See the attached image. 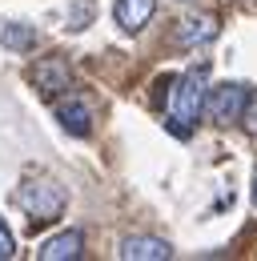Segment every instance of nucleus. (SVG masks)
<instances>
[{
    "instance_id": "1",
    "label": "nucleus",
    "mask_w": 257,
    "mask_h": 261,
    "mask_svg": "<svg viewBox=\"0 0 257 261\" xmlns=\"http://www.w3.org/2000/svg\"><path fill=\"white\" fill-rule=\"evenodd\" d=\"M205 97H209V89H205V68H193L185 72L177 85H173V97H169V133H177V137H189V129L197 125V117L205 113Z\"/></svg>"
},
{
    "instance_id": "2",
    "label": "nucleus",
    "mask_w": 257,
    "mask_h": 261,
    "mask_svg": "<svg viewBox=\"0 0 257 261\" xmlns=\"http://www.w3.org/2000/svg\"><path fill=\"white\" fill-rule=\"evenodd\" d=\"M16 205L32 217V225H44V221H57L64 213V189L57 181L40 177V181H24L16 189Z\"/></svg>"
},
{
    "instance_id": "3",
    "label": "nucleus",
    "mask_w": 257,
    "mask_h": 261,
    "mask_svg": "<svg viewBox=\"0 0 257 261\" xmlns=\"http://www.w3.org/2000/svg\"><path fill=\"white\" fill-rule=\"evenodd\" d=\"M205 109L213 113V121L233 125V121H241V117H245V109H249V89H245V85L225 81V85H217V89H209Z\"/></svg>"
},
{
    "instance_id": "4",
    "label": "nucleus",
    "mask_w": 257,
    "mask_h": 261,
    "mask_svg": "<svg viewBox=\"0 0 257 261\" xmlns=\"http://www.w3.org/2000/svg\"><path fill=\"white\" fill-rule=\"evenodd\" d=\"M32 85L44 97H57V93H64L72 85V68H68L64 57H44V61H36V68H32Z\"/></svg>"
},
{
    "instance_id": "5",
    "label": "nucleus",
    "mask_w": 257,
    "mask_h": 261,
    "mask_svg": "<svg viewBox=\"0 0 257 261\" xmlns=\"http://www.w3.org/2000/svg\"><path fill=\"white\" fill-rule=\"evenodd\" d=\"M117 257H125V261H169L173 257V245L161 241V237H125L121 249H117Z\"/></svg>"
},
{
    "instance_id": "6",
    "label": "nucleus",
    "mask_w": 257,
    "mask_h": 261,
    "mask_svg": "<svg viewBox=\"0 0 257 261\" xmlns=\"http://www.w3.org/2000/svg\"><path fill=\"white\" fill-rule=\"evenodd\" d=\"M153 12H157V0H117V4H113V20H117L128 36L141 33V29L153 20Z\"/></svg>"
},
{
    "instance_id": "7",
    "label": "nucleus",
    "mask_w": 257,
    "mask_h": 261,
    "mask_svg": "<svg viewBox=\"0 0 257 261\" xmlns=\"http://www.w3.org/2000/svg\"><path fill=\"white\" fill-rule=\"evenodd\" d=\"M81 249H85V233L81 229H64V233L48 237L36 249V257L40 261H72V257H81Z\"/></svg>"
},
{
    "instance_id": "8",
    "label": "nucleus",
    "mask_w": 257,
    "mask_h": 261,
    "mask_svg": "<svg viewBox=\"0 0 257 261\" xmlns=\"http://www.w3.org/2000/svg\"><path fill=\"white\" fill-rule=\"evenodd\" d=\"M57 121H61V129L72 133V137H89V133H93V113H89L85 100H64L61 109H57Z\"/></svg>"
},
{
    "instance_id": "9",
    "label": "nucleus",
    "mask_w": 257,
    "mask_h": 261,
    "mask_svg": "<svg viewBox=\"0 0 257 261\" xmlns=\"http://www.w3.org/2000/svg\"><path fill=\"white\" fill-rule=\"evenodd\" d=\"M213 36H217V24H213L209 16H189V20H181V29H177L181 48H197V44H205V40H213Z\"/></svg>"
},
{
    "instance_id": "10",
    "label": "nucleus",
    "mask_w": 257,
    "mask_h": 261,
    "mask_svg": "<svg viewBox=\"0 0 257 261\" xmlns=\"http://www.w3.org/2000/svg\"><path fill=\"white\" fill-rule=\"evenodd\" d=\"M0 44L8 53H29V48H36V29L32 24H4L0 29Z\"/></svg>"
},
{
    "instance_id": "11",
    "label": "nucleus",
    "mask_w": 257,
    "mask_h": 261,
    "mask_svg": "<svg viewBox=\"0 0 257 261\" xmlns=\"http://www.w3.org/2000/svg\"><path fill=\"white\" fill-rule=\"evenodd\" d=\"M89 20H93V4H76V8H72V16H68V29H72V33H81Z\"/></svg>"
},
{
    "instance_id": "12",
    "label": "nucleus",
    "mask_w": 257,
    "mask_h": 261,
    "mask_svg": "<svg viewBox=\"0 0 257 261\" xmlns=\"http://www.w3.org/2000/svg\"><path fill=\"white\" fill-rule=\"evenodd\" d=\"M16 253V237H12V229L4 225V217H0V261H8Z\"/></svg>"
},
{
    "instance_id": "13",
    "label": "nucleus",
    "mask_w": 257,
    "mask_h": 261,
    "mask_svg": "<svg viewBox=\"0 0 257 261\" xmlns=\"http://www.w3.org/2000/svg\"><path fill=\"white\" fill-rule=\"evenodd\" d=\"M253 205H257V177H253Z\"/></svg>"
}]
</instances>
